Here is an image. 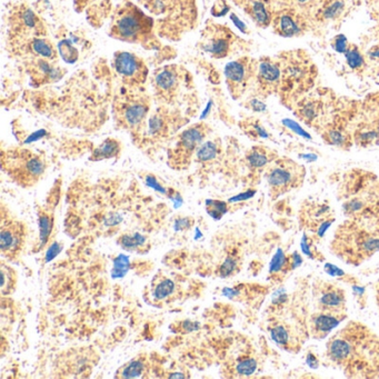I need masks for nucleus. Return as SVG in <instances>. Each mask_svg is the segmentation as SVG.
Listing matches in <instances>:
<instances>
[{
	"instance_id": "de8ad7c7",
	"label": "nucleus",
	"mask_w": 379,
	"mask_h": 379,
	"mask_svg": "<svg viewBox=\"0 0 379 379\" xmlns=\"http://www.w3.org/2000/svg\"><path fill=\"white\" fill-rule=\"evenodd\" d=\"M249 106H251L254 112L261 113L266 110V105L264 104L263 101L258 100V99H251L249 101Z\"/></svg>"
},
{
	"instance_id": "c9c22d12",
	"label": "nucleus",
	"mask_w": 379,
	"mask_h": 379,
	"mask_svg": "<svg viewBox=\"0 0 379 379\" xmlns=\"http://www.w3.org/2000/svg\"><path fill=\"white\" fill-rule=\"evenodd\" d=\"M291 256L286 257L284 255L283 251H279L277 255L274 257L273 261L271 265V275H276V274H285L287 271H291Z\"/></svg>"
},
{
	"instance_id": "3c124183",
	"label": "nucleus",
	"mask_w": 379,
	"mask_h": 379,
	"mask_svg": "<svg viewBox=\"0 0 379 379\" xmlns=\"http://www.w3.org/2000/svg\"><path fill=\"white\" fill-rule=\"evenodd\" d=\"M368 57L373 61H378L379 63V43L372 47L370 51H368Z\"/></svg>"
},
{
	"instance_id": "dca6fc26",
	"label": "nucleus",
	"mask_w": 379,
	"mask_h": 379,
	"mask_svg": "<svg viewBox=\"0 0 379 379\" xmlns=\"http://www.w3.org/2000/svg\"><path fill=\"white\" fill-rule=\"evenodd\" d=\"M25 226L21 222L3 219L0 230V249L1 254L9 259H15L19 256L25 243Z\"/></svg>"
},
{
	"instance_id": "a19ab883",
	"label": "nucleus",
	"mask_w": 379,
	"mask_h": 379,
	"mask_svg": "<svg viewBox=\"0 0 379 379\" xmlns=\"http://www.w3.org/2000/svg\"><path fill=\"white\" fill-rule=\"evenodd\" d=\"M59 49H61V57L67 63H75L78 59V51L71 45V41H61Z\"/></svg>"
},
{
	"instance_id": "f3484780",
	"label": "nucleus",
	"mask_w": 379,
	"mask_h": 379,
	"mask_svg": "<svg viewBox=\"0 0 379 379\" xmlns=\"http://www.w3.org/2000/svg\"><path fill=\"white\" fill-rule=\"evenodd\" d=\"M315 299L318 311L346 313L345 291L336 286L327 283L317 285Z\"/></svg>"
},
{
	"instance_id": "79ce46f5",
	"label": "nucleus",
	"mask_w": 379,
	"mask_h": 379,
	"mask_svg": "<svg viewBox=\"0 0 379 379\" xmlns=\"http://www.w3.org/2000/svg\"><path fill=\"white\" fill-rule=\"evenodd\" d=\"M331 47L339 53H345L348 49L349 43L347 41L346 36L337 35L335 36L334 39L331 41Z\"/></svg>"
},
{
	"instance_id": "aec40b11",
	"label": "nucleus",
	"mask_w": 379,
	"mask_h": 379,
	"mask_svg": "<svg viewBox=\"0 0 379 379\" xmlns=\"http://www.w3.org/2000/svg\"><path fill=\"white\" fill-rule=\"evenodd\" d=\"M277 160V154L267 147L255 146L246 155V162L251 170H261L268 167Z\"/></svg>"
},
{
	"instance_id": "864d4df0",
	"label": "nucleus",
	"mask_w": 379,
	"mask_h": 379,
	"mask_svg": "<svg viewBox=\"0 0 379 379\" xmlns=\"http://www.w3.org/2000/svg\"><path fill=\"white\" fill-rule=\"evenodd\" d=\"M307 363H308L311 367L318 366V360H317L316 357L313 356V355H308V357H307Z\"/></svg>"
},
{
	"instance_id": "58836bf2",
	"label": "nucleus",
	"mask_w": 379,
	"mask_h": 379,
	"mask_svg": "<svg viewBox=\"0 0 379 379\" xmlns=\"http://www.w3.org/2000/svg\"><path fill=\"white\" fill-rule=\"evenodd\" d=\"M321 1L323 0H294L297 11H301L305 16L311 11H313V15H316L318 8L321 7Z\"/></svg>"
},
{
	"instance_id": "7ed1b4c3",
	"label": "nucleus",
	"mask_w": 379,
	"mask_h": 379,
	"mask_svg": "<svg viewBox=\"0 0 379 379\" xmlns=\"http://www.w3.org/2000/svg\"><path fill=\"white\" fill-rule=\"evenodd\" d=\"M109 35L118 41L140 43L150 48L156 43L152 18L132 3L117 8L113 16Z\"/></svg>"
},
{
	"instance_id": "49530a36",
	"label": "nucleus",
	"mask_w": 379,
	"mask_h": 379,
	"mask_svg": "<svg viewBox=\"0 0 379 379\" xmlns=\"http://www.w3.org/2000/svg\"><path fill=\"white\" fill-rule=\"evenodd\" d=\"M61 251V247L59 246L58 243L53 244L51 248H49L48 251H47V255H46V261H49L53 259V258L56 257L58 255L59 251Z\"/></svg>"
},
{
	"instance_id": "20e7f679",
	"label": "nucleus",
	"mask_w": 379,
	"mask_h": 379,
	"mask_svg": "<svg viewBox=\"0 0 379 379\" xmlns=\"http://www.w3.org/2000/svg\"><path fill=\"white\" fill-rule=\"evenodd\" d=\"M281 65V90L284 101H295L313 86L317 76L316 67L303 51L284 53L279 58Z\"/></svg>"
},
{
	"instance_id": "e433bc0d",
	"label": "nucleus",
	"mask_w": 379,
	"mask_h": 379,
	"mask_svg": "<svg viewBox=\"0 0 379 379\" xmlns=\"http://www.w3.org/2000/svg\"><path fill=\"white\" fill-rule=\"evenodd\" d=\"M129 269H130L129 257L122 254V255L117 256L116 259L114 261L112 276L114 279H122V277L127 275Z\"/></svg>"
},
{
	"instance_id": "b1692460",
	"label": "nucleus",
	"mask_w": 379,
	"mask_h": 379,
	"mask_svg": "<svg viewBox=\"0 0 379 379\" xmlns=\"http://www.w3.org/2000/svg\"><path fill=\"white\" fill-rule=\"evenodd\" d=\"M323 138L331 146L338 147L341 150H348L351 146V136L345 129L339 127H331L323 133Z\"/></svg>"
},
{
	"instance_id": "a878e982",
	"label": "nucleus",
	"mask_w": 379,
	"mask_h": 379,
	"mask_svg": "<svg viewBox=\"0 0 379 379\" xmlns=\"http://www.w3.org/2000/svg\"><path fill=\"white\" fill-rule=\"evenodd\" d=\"M220 154V144L217 140H208L202 142L195 155V162L200 165H207L217 160Z\"/></svg>"
},
{
	"instance_id": "4468645a",
	"label": "nucleus",
	"mask_w": 379,
	"mask_h": 379,
	"mask_svg": "<svg viewBox=\"0 0 379 379\" xmlns=\"http://www.w3.org/2000/svg\"><path fill=\"white\" fill-rule=\"evenodd\" d=\"M271 26L274 31L281 37H298L306 31L307 18L295 8H285L276 11Z\"/></svg>"
},
{
	"instance_id": "c03bdc74",
	"label": "nucleus",
	"mask_w": 379,
	"mask_h": 379,
	"mask_svg": "<svg viewBox=\"0 0 379 379\" xmlns=\"http://www.w3.org/2000/svg\"><path fill=\"white\" fill-rule=\"evenodd\" d=\"M146 184L147 186H150L152 190H157V192H162V194H166V190L162 187V185L160 184V182L157 180V178L155 177L154 175H148L146 177Z\"/></svg>"
},
{
	"instance_id": "2eb2a0df",
	"label": "nucleus",
	"mask_w": 379,
	"mask_h": 379,
	"mask_svg": "<svg viewBox=\"0 0 379 379\" xmlns=\"http://www.w3.org/2000/svg\"><path fill=\"white\" fill-rule=\"evenodd\" d=\"M255 79L258 89L264 96H269L281 90V61L271 57H263L259 59Z\"/></svg>"
},
{
	"instance_id": "0eeeda50",
	"label": "nucleus",
	"mask_w": 379,
	"mask_h": 379,
	"mask_svg": "<svg viewBox=\"0 0 379 379\" xmlns=\"http://www.w3.org/2000/svg\"><path fill=\"white\" fill-rule=\"evenodd\" d=\"M209 132V126L204 123H198L182 130L174 146L168 150V166L174 170H187Z\"/></svg>"
},
{
	"instance_id": "72a5a7b5",
	"label": "nucleus",
	"mask_w": 379,
	"mask_h": 379,
	"mask_svg": "<svg viewBox=\"0 0 379 379\" xmlns=\"http://www.w3.org/2000/svg\"><path fill=\"white\" fill-rule=\"evenodd\" d=\"M16 287V274L11 267L1 264V294L11 295Z\"/></svg>"
},
{
	"instance_id": "ddd939ff",
	"label": "nucleus",
	"mask_w": 379,
	"mask_h": 379,
	"mask_svg": "<svg viewBox=\"0 0 379 379\" xmlns=\"http://www.w3.org/2000/svg\"><path fill=\"white\" fill-rule=\"evenodd\" d=\"M235 36L224 26H208L202 33L200 48L214 58H225L232 53Z\"/></svg>"
},
{
	"instance_id": "a18cd8bd",
	"label": "nucleus",
	"mask_w": 379,
	"mask_h": 379,
	"mask_svg": "<svg viewBox=\"0 0 379 379\" xmlns=\"http://www.w3.org/2000/svg\"><path fill=\"white\" fill-rule=\"evenodd\" d=\"M199 323H195V321H185L180 323V329L184 333H192V331H198L199 329Z\"/></svg>"
},
{
	"instance_id": "f704fd0d",
	"label": "nucleus",
	"mask_w": 379,
	"mask_h": 379,
	"mask_svg": "<svg viewBox=\"0 0 379 379\" xmlns=\"http://www.w3.org/2000/svg\"><path fill=\"white\" fill-rule=\"evenodd\" d=\"M205 207L208 215L215 220L222 219L228 212V204L223 200L207 199Z\"/></svg>"
},
{
	"instance_id": "473e14b6",
	"label": "nucleus",
	"mask_w": 379,
	"mask_h": 379,
	"mask_svg": "<svg viewBox=\"0 0 379 379\" xmlns=\"http://www.w3.org/2000/svg\"><path fill=\"white\" fill-rule=\"evenodd\" d=\"M240 266V258L238 256L230 254L225 258V261L218 267V275L222 279H227L234 274L237 273Z\"/></svg>"
},
{
	"instance_id": "a211bd4d",
	"label": "nucleus",
	"mask_w": 379,
	"mask_h": 379,
	"mask_svg": "<svg viewBox=\"0 0 379 379\" xmlns=\"http://www.w3.org/2000/svg\"><path fill=\"white\" fill-rule=\"evenodd\" d=\"M346 313L318 311L313 313L309 319V333L315 339H323L328 336L333 329L336 328L341 321L346 318Z\"/></svg>"
},
{
	"instance_id": "c756f323",
	"label": "nucleus",
	"mask_w": 379,
	"mask_h": 379,
	"mask_svg": "<svg viewBox=\"0 0 379 379\" xmlns=\"http://www.w3.org/2000/svg\"><path fill=\"white\" fill-rule=\"evenodd\" d=\"M147 364L144 359L137 358L129 362L118 373L119 378H137L146 373Z\"/></svg>"
},
{
	"instance_id": "f257e3e1",
	"label": "nucleus",
	"mask_w": 379,
	"mask_h": 379,
	"mask_svg": "<svg viewBox=\"0 0 379 379\" xmlns=\"http://www.w3.org/2000/svg\"><path fill=\"white\" fill-rule=\"evenodd\" d=\"M326 355L348 376H379V338L362 323H349L331 337Z\"/></svg>"
},
{
	"instance_id": "7c9ffc66",
	"label": "nucleus",
	"mask_w": 379,
	"mask_h": 379,
	"mask_svg": "<svg viewBox=\"0 0 379 379\" xmlns=\"http://www.w3.org/2000/svg\"><path fill=\"white\" fill-rule=\"evenodd\" d=\"M240 127L248 137H251V140H261V138H268V133L266 132V129L256 119H246L244 122L240 123Z\"/></svg>"
},
{
	"instance_id": "c85d7f7f",
	"label": "nucleus",
	"mask_w": 379,
	"mask_h": 379,
	"mask_svg": "<svg viewBox=\"0 0 379 379\" xmlns=\"http://www.w3.org/2000/svg\"><path fill=\"white\" fill-rule=\"evenodd\" d=\"M344 55L347 65L351 71H357V73L364 71L365 67H366V61H365V57L363 56V53H360L357 46L349 45L348 49Z\"/></svg>"
},
{
	"instance_id": "39448f33",
	"label": "nucleus",
	"mask_w": 379,
	"mask_h": 379,
	"mask_svg": "<svg viewBox=\"0 0 379 379\" xmlns=\"http://www.w3.org/2000/svg\"><path fill=\"white\" fill-rule=\"evenodd\" d=\"M114 101L115 122L117 126L126 129L137 136L144 128L150 114V100L142 90L125 88Z\"/></svg>"
},
{
	"instance_id": "5701e85b",
	"label": "nucleus",
	"mask_w": 379,
	"mask_h": 379,
	"mask_svg": "<svg viewBox=\"0 0 379 379\" xmlns=\"http://www.w3.org/2000/svg\"><path fill=\"white\" fill-rule=\"evenodd\" d=\"M344 0H323L315 18L318 21H334L343 14Z\"/></svg>"
},
{
	"instance_id": "ea45409f",
	"label": "nucleus",
	"mask_w": 379,
	"mask_h": 379,
	"mask_svg": "<svg viewBox=\"0 0 379 379\" xmlns=\"http://www.w3.org/2000/svg\"><path fill=\"white\" fill-rule=\"evenodd\" d=\"M317 107L315 103H306L303 106L299 107L297 114L299 115L303 122L306 124H311V123L316 119L317 117Z\"/></svg>"
},
{
	"instance_id": "603ef678",
	"label": "nucleus",
	"mask_w": 379,
	"mask_h": 379,
	"mask_svg": "<svg viewBox=\"0 0 379 379\" xmlns=\"http://www.w3.org/2000/svg\"><path fill=\"white\" fill-rule=\"evenodd\" d=\"M326 273H328L331 276L343 275V271L341 269H338L336 266L331 265L326 266Z\"/></svg>"
},
{
	"instance_id": "09e8293b",
	"label": "nucleus",
	"mask_w": 379,
	"mask_h": 379,
	"mask_svg": "<svg viewBox=\"0 0 379 379\" xmlns=\"http://www.w3.org/2000/svg\"><path fill=\"white\" fill-rule=\"evenodd\" d=\"M284 123H285V124L287 125L289 128L294 129L297 134L301 135V136L307 137V138H308L309 135L307 134L306 132H303V129H301L298 125L296 124V123L291 122V120H289V119L284 120Z\"/></svg>"
},
{
	"instance_id": "37998d69",
	"label": "nucleus",
	"mask_w": 379,
	"mask_h": 379,
	"mask_svg": "<svg viewBox=\"0 0 379 379\" xmlns=\"http://www.w3.org/2000/svg\"><path fill=\"white\" fill-rule=\"evenodd\" d=\"M194 225V220L190 217H180L175 223V230L176 232H182V230L190 229Z\"/></svg>"
},
{
	"instance_id": "cd10ccee",
	"label": "nucleus",
	"mask_w": 379,
	"mask_h": 379,
	"mask_svg": "<svg viewBox=\"0 0 379 379\" xmlns=\"http://www.w3.org/2000/svg\"><path fill=\"white\" fill-rule=\"evenodd\" d=\"M354 140L356 145L360 147L372 146L379 142V130L368 127L357 129L354 134Z\"/></svg>"
},
{
	"instance_id": "412c9836",
	"label": "nucleus",
	"mask_w": 379,
	"mask_h": 379,
	"mask_svg": "<svg viewBox=\"0 0 379 379\" xmlns=\"http://www.w3.org/2000/svg\"><path fill=\"white\" fill-rule=\"evenodd\" d=\"M172 115L170 112H165L164 109H160L154 113L150 119L148 125V135L152 137H166L170 132V120Z\"/></svg>"
},
{
	"instance_id": "1a4fd4ad",
	"label": "nucleus",
	"mask_w": 379,
	"mask_h": 379,
	"mask_svg": "<svg viewBox=\"0 0 379 379\" xmlns=\"http://www.w3.org/2000/svg\"><path fill=\"white\" fill-rule=\"evenodd\" d=\"M113 68L125 88L132 90H142L148 78V68L145 61L128 51L115 53Z\"/></svg>"
},
{
	"instance_id": "4c0bfd02",
	"label": "nucleus",
	"mask_w": 379,
	"mask_h": 379,
	"mask_svg": "<svg viewBox=\"0 0 379 379\" xmlns=\"http://www.w3.org/2000/svg\"><path fill=\"white\" fill-rule=\"evenodd\" d=\"M257 369V362L251 357H246L238 360L235 366L238 376H251Z\"/></svg>"
},
{
	"instance_id": "6ab92c4d",
	"label": "nucleus",
	"mask_w": 379,
	"mask_h": 379,
	"mask_svg": "<svg viewBox=\"0 0 379 379\" xmlns=\"http://www.w3.org/2000/svg\"><path fill=\"white\" fill-rule=\"evenodd\" d=\"M271 338L276 344L289 351H294L301 346L299 341L294 334V329L291 325L284 323V321H273L269 327Z\"/></svg>"
},
{
	"instance_id": "4be33fe9",
	"label": "nucleus",
	"mask_w": 379,
	"mask_h": 379,
	"mask_svg": "<svg viewBox=\"0 0 379 379\" xmlns=\"http://www.w3.org/2000/svg\"><path fill=\"white\" fill-rule=\"evenodd\" d=\"M122 152V145L114 138H108L105 142H101L96 150L93 152L89 157L90 162H101V160L117 158Z\"/></svg>"
},
{
	"instance_id": "5fc2aeb1",
	"label": "nucleus",
	"mask_w": 379,
	"mask_h": 379,
	"mask_svg": "<svg viewBox=\"0 0 379 379\" xmlns=\"http://www.w3.org/2000/svg\"><path fill=\"white\" fill-rule=\"evenodd\" d=\"M170 378H184V375L180 374V373H175V375H170Z\"/></svg>"
},
{
	"instance_id": "bb28decb",
	"label": "nucleus",
	"mask_w": 379,
	"mask_h": 379,
	"mask_svg": "<svg viewBox=\"0 0 379 379\" xmlns=\"http://www.w3.org/2000/svg\"><path fill=\"white\" fill-rule=\"evenodd\" d=\"M117 243L123 249L127 251H137L146 247L147 238L142 234H124L117 240Z\"/></svg>"
},
{
	"instance_id": "f03ea898",
	"label": "nucleus",
	"mask_w": 379,
	"mask_h": 379,
	"mask_svg": "<svg viewBox=\"0 0 379 379\" xmlns=\"http://www.w3.org/2000/svg\"><path fill=\"white\" fill-rule=\"evenodd\" d=\"M333 251L346 263L359 265L379 251V216L351 219L337 229Z\"/></svg>"
},
{
	"instance_id": "9d476101",
	"label": "nucleus",
	"mask_w": 379,
	"mask_h": 379,
	"mask_svg": "<svg viewBox=\"0 0 379 379\" xmlns=\"http://www.w3.org/2000/svg\"><path fill=\"white\" fill-rule=\"evenodd\" d=\"M187 76L188 73L177 65L162 67L154 73L155 94L166 104H172L187 87Z\"/></svg>"
},
{
	"instance_id": "f8f14e48",
	"label": "nucleus",
	"mask_w": 379,
	"mask_h": 379,
	"mask_svg": "<svg viewBox=\"0 0 379 379\" xmlns=\"http://www.w3.org/2000/svg\"><path fill=\"white\" fill-rule=\"evenodd\" d=\"M11 39L24 41L35 37H45L46 28L31 8L19 6L9 18Z\"/></svg>"
},
{
	"instance_id": "9b49d317",
	"label": "nucleus",
	"mask_w": 379,
	"mask_h": 379,
	"mask_svg": "<svg viewBox=\"0 0 379 379\" xmlns=\"http://www.w3.org/2000/svg\"><path fill=\"white\" fill-rule=\"evenodd\" d=\"M257 65L258 61L249 57H242L226 65V84L234 99H239L245 94L251 81L256 78Z\"/></svg>"
},
{
	"instance_id": "2f4dec72",
	"label": "nucleus",
	"mask_w": 379,
	"mask_h": 379,
	"mask_svg": "<svg viewBox=\"0 0 379 379\" xmlns=\"http://www.w3.org/2000/svg\"><path fill=\"white\" fill-rule=\"evenodd\" d=\"M175 289H176V285H175L172 279H162L154 286L152 293V298H154L155 301H164V299L172 295Z\"/></svg>"
},
{
	"instance_id": "8fccbe9b",
	"label": "nucleus",
	"mask_w": 379,
	"mask_h": 379,
	"mask_svg": "<svg viewBox=\"0 0 379 379\" xmlns=\"http://www.w3.org/2000/svg\"><path fill=\"white\" fill-rule=\"evenodd\" d=\"M255 195V190L254 192H247L242 195L236 196V197L230 198L229 202H239V200L248 199V198L253 197Z\"/></svg>"
},
{
	"instance_id": "393cba45",
	"label": "nucleus",
	"mask_w": 379,
	"mask_h": 379,
	"mask_svg": "<svg viewBox=\"0 0 379 379\" xmlns=\"http://www.w3.org/2000/svg\"><path fill=\"white\" fill-rule=\"evenodd\" d=\"M39 249L41 251L48 244L53 230V216L45 209L38 212Z\"/></svg>"
},
{
	"instance_id": "423d86ee",
	"label": "nucleus",
	"mask_w": 379,
	"mask_h": 379,
	"mask_svg": "<svg viewBox=\"0 0 379 379\" xmlns=\"http://www.w3.org/2000/svg\"><path fill=\"white\" fill-rule=\"evenodd\" d=\"M3 167L8 176L21 187H31L45 174V158L31 150H11L3 155Z\"/></svg>"
},
{
	"instance_id": "6e6552de",
	"label": "nucleus",
	"mask_w": 379,
	"mask_h": 379,
	"mask_svg": "<svg viewBox=\"0 0 379 379\" xmlns=\"http://www.w3.org/2000/svg\"><path fill=\"white\" fill-rule=\"evenodd\" d=\"M305 168L289 158H277L266 170V180L271 188V195L279 197L286 192L298 188L305 178Z\"/></svg>"
}]
</instances>
